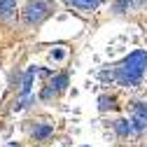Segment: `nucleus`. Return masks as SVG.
Masks as SVG:
<instances>
[{
    "label": "nucleus",
    "instance_id": "1",
    "mask_svg": "<svg viewBox=\"0 0 147 147\" xmlns=\"http://www.w3.org/2000/svg\"><path fill=\"white\" fill-rule=\"evenodd\" d=\"M145 70H147V51L136 49L115 68V80L121 86H138Z\"/></svg>",
    "mask_w": 147,
    "mask_h": 147
},
{
    "label": "nucleus",
    "instance_id": "2",
    "mask_svg": "<svg viewBox=\"0 0 147 147\" xmlns=\"http://www.w3.org/2000/svg\"><path fill=\"white\" fill-rule=\"evenodd\" d=\"M54 12V5L49 3V0H30V3L26 5V12H24V19L26 24H40L45 21L47 16Z\"/></svg>",
    "mask_w": 147,
    "mask_h": 147
},
{
    "label": "nucleus",
    "instance_id": "3",
    "mask_svg": "<svg viewBox=\"0 0 147 147\" xmlns=\"http://www.w3.org/2000/svg\"><path fill=\"white\" fill-rule=\"evenodd\" d=\"M131 124H133V128H136V133H140L142 128H147V103H136V105H133Z\"/></svg>",
    "mask_w": 147,
    "mask_h": 147
},
{
    "label": "nucleus",
    "instance_id": "4",
    "mask_svg": "<svg viewBox=\"0 0 147 147\" xmlns=\"http://www.w3.org/2000/svg\"><path fill=\"white\" fill-rule=\"evenodd\" d=\"M14 12H16V0H0V19L3 21H9Z\"/></svg>",
    "mask_w": 147,
    "mask_h": 147
},
{
    "label": "nucleus",
    "instance_id": "5",
    "mask_svg": "<svg viewBox=\"0 0 147 147\" xmlns=\"http://www.w3.org/2000/svg\"><path fill=\"white\" fill-rule=\"evenodd\" d=\"M65 3L70 5V7H77V9H86V12H91V9H96L103 0H65Z\"/></svg>",
    "mask_w": 147,
    "mask_h": 147
},
{
    "label": "nucleus",
    "instance_id": "6",
    "mask_svg": "<svg viewBox=\"0 0 147 147\" xmlns=\"http://www.w3.org/2000/svg\"><path fill=\"white\" fill-rule=\"evenodd\" d=\"M115 131H117L121 138H126V136L136 133V128H133V124L128 121V119H117V121H115Z\"/></svg>",
    "mask_w": 147,
    "mask_h": 147
},
{
    "label": "nucleus",
    "instance_id": "7",
    "mask_svg": "<svg viewBox=\"0 0 147 147\" xmlns=\"http://www.w3.org/2000/svg\"><path fill=\"white\" fill-rule=\"evenodd\" d=\"M35 72H38L35 68H28V72L24 75V84H21V94H24V96L30 94V86H33V77H35Z\"/></svg>",
    "mask_w": 147,
    "mask_h": 147
},
{
    "label": "nucleus",
    "instance_id": "8",
    "mask_svg": "<svg viewBox=\"0 0 147 147\" xmlns=\"http://www.w3.org/2000/svg\"><path fill=\"white\" fill-rule=\"evenodd\" d=\"M33 136L35 138H47V136H51V126L49 124H40V126H35V131H33Z\"/></svg>",
    "mask_w": 147,
    "mask_h": 147
},
{
    "label": "nucleus",
    "instance_id": "9",
    "mask_svg": "<svg viewBox=\"0 0 147 147\" xmlns=\"http://www.w3.org/2000/svg\"><path fill=\"white\" fill-rule=\"evenodd\" d=\"M51 86L56 89V91H63L68 86V75H56V77L51 80Z\"/></svg>",
    "mask_w": 147,
    "mask_h": 147
},
{
    "label": "nucleus",
    "instance_id": "10",
    "mask_svg": "<svg viewBox=\"0 0 147 147\" xmlns=\"http://www.w3.org/2000/svg\"><path fill=\"white\" fill-rule=\"evenodd\" d=\"M142 3V0H119V3H117V12H126V7H133V5H140Z\"/></svg>",
    "mask_w": 147,
    "mask_h": 147
},
{
    "label": "nucleus",
    "instance_id": "11",
    "mask_svg": "<svg viewBox=\"0 0 147 147\" xmlns=\"http://www.w3.org/2000/svg\"><path fill=\"white\" fill-rule=\"evenodd\" d=\"M98 103H100V110H107V107H115V100H112V98H107V96H103V98H100Z\"/></svg>",
    "mask_w": 147,
    "mask_h": 147
},
{
    "label": "nucleus",
    "instance_id": "12",
    "mask_svg": "<svg viewBox=\"0 0 147 147\" xmlns=\"http://www.w3.org/2000/svg\"><path fill=\"white\" fill-rule=\"evenodd\" d=\"M63 56H65V51H63V49H56V51H51V59H56V61H61Z\"/></svg>",
    "mask_w": 147,
    "mask_h": 147
},
{
    "label": "nucleus",
    "instance_id": "13",
    "mask_svg": "<svg viewBox=\"0 0 147 147\" xmlns=\"http://www.w3.org/2000/svg\"><path fill=\"white\" fill-rule=\"evenodd\" d=\"M54 91H56L54 86H47V89L42 91V98H51V94H54Z\"/></svg>",
    "mask_w": 147,
    "mask_h": 147
},
{
    "label": "nucleus",
    "instance_id": "14",
    "mask_svg": "<svg viewBox=\"0 0 147 147\" xmlns=\"http://www.w3.org/2000/svg\"><path fill=\"white\" fill-rule=\"evenodd\" d=\"M7 147H19V145H16V142H9V145H7Z\"/></svg>",
    "mask_w": 147,
    "mask_h": 147
}]
</instances>
